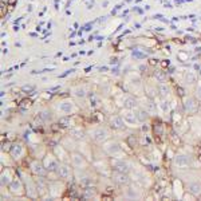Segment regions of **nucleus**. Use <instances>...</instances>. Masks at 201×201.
Wrapping results in <instances>:
<instances>
[{
  "mask_svg": "<svg viewBox=\"0 0 201 201\" xmlns=\"http://www.w3.org/2000/svg\"><path fill=\"white\" fill-rule=\"evenodd\" d=\"M103 152L110 157H117V158H125V152H123L122 146L119 142L114 139H107L103 142Z\"/></svg>",
  "mask_w": 201,
  "mask_h": 201,
  "instance_id": "f257e3e1",
  "label": "nucleus"
},
{
  "mask_svg": "<svg viewBox=\"0 0 201 201\" xmlns=\"http://www.w3.org/2000/svg\"><path fill=\"white\" fill-rule=\"evenodd\" d=\"M89 136L94 142L97 143H103L106 142L107 139L110 138V132L103 126H97V127H93L91 130L89 132Z\"/></svg>",
  "mask_w": 201,
  "mask_h": 201,
  "instance_id": "f03ea898",
  "label": "nucleus"
},
{
  "mask_svg": "<svg viewBox=\"0 0 201 201\" xmlns=\"http://www.w3.org/2000/svg\"><path fill=\"white\" fill-rule=\"evenodd\" d=\"M56 110H58L60 114H63V115L70 117L71 114H74L76 111V105L74 103V100L66 98V99L59 100V102L56 103Z\"/></svg>",
  "mask_w": 201,
  "mask_h": 201,
  "instance_id": "7ed1b4c3",
  "label": "nucleus"
},
{
  "mask_svg": "<svg viewBox=\"0 0 201 201\" xmlns=\"http://www.w3.org/2000/svg\"><path fill=\"white\" fill-rule=\"evenodd\" d=\"M70 162H71L74 170H86L87 166H89V162H87L86 157L79 152H72L71 153Z\"/></svg>",
  "mask_w": 201,
  "mask_h": 201,
  "instance_id": "20e7f679",
  "label": "nucleus"
},
{
  "mask_svg": "<svg viewBox=\"0 0 201 201\" xmlns=\"http://www.w3.org/2000/svg\"><path fill=\"white\" fill-rule=\"evenodd\" d=\"M23 177V182H24V186H26V193L28 197L31 199H36L39 196V192H38V188H36V182L31 180V177L27 176L26 173H20Z\"/></svg>",
  "mask_w": 201,
  "mask_h": 201,
  "instance_id": "39448f33",
  "label": "nucleus"
},
{
  "mask_svg": "<svg viewBox=\"0 0 201 201\" xmlns=\"http://www.w3.org/2000/svg\"><path fill=\"white\" fill-rule=\"evenodd\" d=\"M193 164V160L190 156L188 154H176L173 157V165L177 168V169H188L190 168Z\"/></svg>",
  "mask_w": 201,
  "mask_h": 201,
  "instance_id": "423d86ee",
  "label": "nucleus"
},
{
  "mask_svg": "<svg viewBox=\"0 0 201 201\" xmlns=\"http://www.w3.org/2000/svg\"><path fill=\"white\" fill-rule=\"evenodd\" d=\"M126 85L129 87V90L134 94H141L142 93V80H141L139 75H137V74H132V75H129V78L126 80Z\"/></svg>",
  "mask_w": 201,
  "mask_h": 201,
  "instance_id": "0eeeda50",
  "label": "nucleus"
},
{
  "mask_svg": "<svg viewBox=\"0 0 201 201\" xmlns=\"http://www.w3.org/2000/svg\"><path fill=\"white\" fill-rule=\"evenodd\" d=\"M72 169H74L72 165H70L69 162H60L55 173L58 176V178H60V180H70L74 174Z\"/></svg>",
  "mask_w": 201,
  "mask_h": 201,
  "instance_id": "6e6552de",
  "label": "nucleus"
},
{
  "mask_svg": "<svg viewBox=\"0 0 201 201\" xmlns=\"http://www.w3.org/2000/svg\"><path fill=\"white\" fill-rule=\"evenodd\" d=\"M111 169L114 172H122V173H129L130 172V164L125 158H117L113 157L111 164H110Z\"/></svg>",
  "mask_w": 201,
  "mask_h": 201,
  "instance_id": "1a4fd4ad",
  "label": "nucleus"
},
{
  "mask_svg": "<svg viewBox=\"0 0 201 201\" xmlns=\"http://www.w3.org/2000/svg\"><path fill=\"white\" fill-rule=\"evenodd\" d=\"M8 190H9V193L15 194V196H22V194H24L26 193V186H24L23 180L18 178V177H13L11 184L8 185Z\"/></svg>",
  "mask_w": 201,
  "mask_h": 201,
  "instance_id": "9d476101",
  "label": "nucleus"
},
{
  "mask_svg": "<svg viewBox=\"0 0 201 201\" xmlns=\"http://www.w3.org/2000/svg\"><path fill=\"white\" fill-rule=\"evenodd\" d=\"M121 115H122L123 121H125L126 126L129 127H137L139 123L138 118H137L136 113H134V110H129V109H123L122 113H121Z\"/></svg>",
  "mask_w": 201,
  "mask_h": 201,
  "instance_id": "9b49d317",
  "label": "nucleus"
},
{
  "mask_svg": "<svg viewBox=\"0 0 201 201\" xmlns=\"http://www.w3.org/2000/svg\"><path fill=\"white\" fill-rule=\"evenodd\" d=\"M43 164H44L46 169L48 173H52V172H56L59 166V161H58V157L55 154H46L44 158H43Z\"/></svg>",
  "mask_w": 201,
  "mask_h": 201,
  "instance_id": "f8f14e48",
  "label": "nucleus"
},
{
  "mask_svg": "<svg viewBox=\"0 0 201 201\" xmlns=\"http://www.w3.org/2000/svg\"><path fill=\"white\" fill-rule=\"evenodd\" d=\"M121 100H122V103H119V105L122 109L134 110L139 106V100L132 95H121Z\"/></svg>",
  "mask_w": 201,
  "mask_h": 201,
  "instance_id": "ddd939ff",
  "label": "nucleus"
},
{
  "mask_svg": "<svg viewBox=\"0 0 201 201\" xmlns=\"http://www.w3.org/2000/svg\"><path fill=\"white\" fill-rule=\"evenodd\" d=\"M30 169H31V172L35 174L36 177H44L47 173V169H46V166H44V164H43V161H38V160H35V161H32L31 164H30Z\"/></svg>",
  "mask_w": 201,
  "mask_h": 201,
  "instance_id": "4468645a",
  "label": "nucleus"
},
{
  "mask_svg": "<svg viewBox=\"0 0 201 201\" xmlns=\"http://www.w3.org/2000/svg\"><path fill=\"white\" fill-rule=\"evenodd\" d=\"M111 180L117 184V185H119V186H127L130 184L129 173L114 172V173H111Z\"/></svg>",
  "mask_w": 201,
  "mask_h": 201,
  "instance_id": "2eb2a0df",
  "label": "nucleus"
},
{
  "mask_svg": "<svg viewBox=\"0 0 201 201\" xmlns=\"http://www.w3.org/2000/svg\"><path fill=\"white\" fill-rule=\"evenodd\" d=\"M24 153H26V147H24L23 143H20V142H15L11 146V150H9V154H11V157L15 161L22 158V157L24 156Z\"/></svg>",
  "mask_w": 201,
  "mask_h": 201,
  "instance_id": "dca6fc26",
  "label": "nucleus"
},
{
  "mask_svg": "<svg viewBox=\"0 0 201 201\" xmlns=\"http://www.w3.org/2000/svg\"><path fill=\"white\" fill-rule=\"evenodd\" d=\"M184 110H185L186 114H194L199 110V103H197L196 98H192V97H188V98L184 99Z\"/></svg>",
  "mask_w": 201,
  "mask_h": 201,
  "instance_id": "f3484780",
  "label": "nucleus"
},
{
  "mask_svg": "<svg viewBox=\"0 0 201 201\" xmlns=\"http://www.w3.org/2000/svg\"><path fill=\"white\" fill-rule=\"evenodd\" d=\"M139 102H141L139 106L143 107L149 114H156L157 107H156V102L153 100L152 97H143V98H141Z\"/></svg>",
  "mask_w": 201,
  "mask_h": 201,
  "instance_id": "a211bd4d",
  "label": "nucleus"
},
{
  "mask_svg": "<svg viewBox=\"0 0 201 201\" xmlns=\"http://www.w3.org/2000/svg\"><path fill=\"white\" fill-rule=\"evenodd\" d=\"M109 125L111 126L114 130H122V129H125V127H126V123H125V121H123L121 114H115V115L110 117Z\"/></svg>",
  "mask_w": 201,
  "mask_h": 201,
  "instance_id": "6ab92c4d",
  "label": "nucleus"
},
{
  "mask_svg": "<svg viewBox=\"0 0 201 201\" xmlns=\"http://www.w3.org/2000/svg\"><path fill=\"white\" fill-rule=\"evenodd\" d=\"M63 192V184L59 182V181H51L48 184V193L52 199H56L59 197Z\"/></svg>",
  "mask_w": 201,
  "mask_h": 201,
  "instance_id": "aec40b11",
  "label": "nucleus"
},
{
  "mask_svg": "<svg viewBox=\"0 0 201 201\" xmlns=\"http://www.w3.org/2000/svg\"><path fill=\"white\" fill-rule=\"evenodd\" d=\"M54 153H55V156L58 157L62 162H67V161H70V157H71V156H69V153H67V149L65 146H62V145L55 146Z\"/></svg>",
  "mask_w": 201,
  "mask_h": 201,
  "instance_id": "412c9836",
  "label": "nucleus"
},
{
  "mask_svg": "<svg viewBox=\"0 0 201 201\" xmlns=\"http://www.w3.org/2000/svg\"><path fill=\"white\" fill-rule=\"evenodd\" d=\"M36 182V188H38L39 196H44L46 193H48V182L44 180V177H38L35 178Z\"/></svg>",
  "mask_w": 201,
  "mask_h": 201,
  "instance_id": "4be33fe9",
  "label": "nucleus"
},
{
  "mask_svg": "<svg viewBox=\"0 0 201 201\" xmlns=\"http://www.w3.org/2000/svg\"><path fill=\"white\" fill-rule=\"evenodd\" d=\"M188 192L190 194H193V196L199 197L201 196V182L200 181H190V182H188Z\"/></svg>",
  "mask_w": 201,
  "mask_h": 201,
  "instance_id": "5701e85b",
  "label": "nucleus"
},
{
  "mask_svg": "<svg viewBox=\"0 0 201 201\" xmlns=\"http://www.w3.org/2000/svg\"><path fill=\"white\" fill-rule=\"evenodd\" d=\"M70 137L76 141H83L86 138V133L83 132L80 127H72L71 130H70Z\"/></svg>",
  "mask_w": 201,
  "mask_h": 201,
  "instance_id": "b1692460",
  "label": "nucleus"
},
{
  "mask_svg": "<svg viewBox=\"0 0 201 201\" xmlns=\"http://www.w3.org/2000/svg\"><path fill=\"white\" fill-rule=\"evenodd\" d=\"M134 113H136V115H137V118H138L139 123H143L145 121H147V118H149V115H150V114L147 113L143 107H141V106H138L137 109H134Z\"/></svg>",
  "mask_w": 201,
  "mask_h": 201,
  "instance_id": "393cba45",
  "label": "nucleus"
},
{
  "mask_svg": "<svg viewBox=\"0 0 201 201\" xmlns=\"http://www.w3.org/2000/svg\"><path fill=\"white\" fill-rule=\"evenodd\" d=\"M13 180V177H12V173H11V170L9 169H5V170H3L2 172V186H8L9 184H11V181Z\"/></svg>",
  "mask_w": 201,
  "mask_h": 201,
  "instance_id": "a878e982",
  "label": "nucleus"
},
{
  "mask_svg": "<svg viewBox=\"0 0 201 201\" xmlns=\"http://www.w3.org/2000/svg\"><path fill=\"white\" fill-rule=\"evenodd\" d=\"M125 196H126L129 200H138V199H141L139 190L137 189V188H132V186H129V188L126 189Z\"/></svg>",
  "mask_w": 201,
  "mask_h": 201,
  "instance_id": "bb28decb",
  "label": "nucleus"
},
{
  "mask_svg": "<svg viewBox=\"0 0 201 201\" xmlns=\"http://www.w3.org/2000/svg\"><path fill=\"white\" fill-rule=\"evenodd\" d=\"M71 94L74 97H76V98H86L87 90H86V87H83V86H75L71 89Z\"/></svg>",
  "mask_w": 201,
  "mask_h": 201,
  "instance_id": "cd10ccee",
  "label": "nucleus"
},
{
  "mask_svg": "<svg viewBox=\"0 0 201 201\" xmlns=\"http://www.w3.org/2000/svg\"><path fill=\"white\" fill-rule=\"evenodd\" d=\"M157 91H158L161 98H166L170 94V89L166 83H158V87H157Z\"/></svg>",
  "mask_w": 201,
  "mask_h": 201,
  "instance_id": "c85d7f7f",
  "label": "nucleus"
},
{
  "mask_svg": "<svg viewBox=\"0 0 201 201\" xmlns=\"http://www.w3.org/2000/svg\"><path fill=\"white\" fill-rule=\"evenodd\" d=\"M39 118L42 119L43 122L48 123V122H51V121H52V114H51V111H50V110L44 109V110H42V111L39 113Z\"/></svg>",
  "mask_w": 201,
  "mask_h": 201,
  "instance_id": "c756f323",
  "label": "nucleus"
},
{
  "mask_svg": "<svg viewBox=\"0 0 201 201\" xmlns=\"http://www.w3.org/2000/svg\"><path fill=\"white\" fill-rule=\"evenodd\" d=\"M154 79H156V82H158V83H165L166 74L164 71H156L154 72Z\"/></svg>",
  "mask_w": 201,
  "mask_h": 201,
  "instance_id": "7c9ffc66",
  "label": "nucleus"
},
{
  "mask_svg": "<svg viewBox=\"0 0 201 201\" xmlns=\"http://www.w3.org/2000/svg\"><path fill=\"white\" fill-rule=\"evenodd\" d=\"M166 98H162L160 100V103H158V107L161 110H162L164 113H169L170 111V105H169V102L168 100H165Z\"/></svg>",
  "mask_w": 201,
  "mask_h": 201,
  "instance_id": "2f4dec72",
  "label": "nucleus"
},
{
  "mask_svg": "<svg viewBox=\"0 0 201 201\" xmlns=\"http://www.w3.org/2000/svg\"><path fill=\"white\" fill-rule=\"evenodd\" d=\"M95 189L91 186H87L86 189H85V193H83V196H85V199H93V197H95Z\"/></svg>",
  "mask_w": 201,
  "mask_h": 201,
  "instance_id": "473e14b6",
  "label": "nucleus"
},
{
  "mask_svg": "<svg viewBox=\"0 0 201 201\" xmlns=\"http://www.w3.org/2000/svg\"><path fill=\"white\" fill-rule=\"evenodd\" d=\"M196 74L192 72V71H188L185 74V80H186V83H194L196 82Z\"/></svg>",
  "mask_w": 201,
  "mask_h": 201,
  "instance_id": "72a5a7b5",
  "label": "nucleus"
},
{
  "mask_svg": "<svg viewBox=\"0 0 201 201\" xmlns=\"http://www.w3.org/2000/svg\"><path fill=\"white\" fill-rule=\"evenodd\" d=\"M194 97H196L197 100H200L201 102V83H199L196 87V91H194Z\"/></svg>",
  "mask_w": 201,
  "mask_h": 201,
  "instance_id": "f704fd0d",
  "label": "nucleus"
}]
</instances>
